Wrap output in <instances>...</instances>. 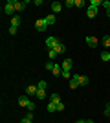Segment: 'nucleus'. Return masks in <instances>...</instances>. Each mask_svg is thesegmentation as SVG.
<instances>
[{
	"label": "nucleus",
	"mask_w": 110,
	"mask_h": 123,
	"mask_svg": "<svg viewBox=\"0 0 110 123\" xmlns=\"http://www.w3.org/2000/svg\"><path fill=\"white\" fill-rule=\"evenodd\" d=\"M13 11H15V0H7L4 4V13L6 15H13Z\"/></svg>",
	"instance_id": "f257e3e1"
},
{
	"label": "nucleus",
	"mask_w": 110,
	"mask_h": 123,
	"mask_svg": "<svg viewBox=\"0 0 110 123\" xmlns=\"http://www.w3.org/2000/svg\"><path fill=\"white\" fill-rule=\"evenodd\" d=\"M59 42H61V41H59L57 37H48V39H46V48H48V50H53Z\"/></svg>",
	"instance_id": "f03ea898"
},
{
	"label": "nucleus",
	"mask_w": 110,
	"mask_h": 123,
	"mask_svg": "<svg viewBox=\"0 0 110 123\" xmlns=\"http://www.w3.org/2000/svg\"><path fill=\"white\" fill-rule=\"evenodd\" d=\"M35 30H37V31H46V30H48L46 20H44V18H39V20L35 22Z\"/></svg>",
	"instance_id": "7ed1b4c3"
},
{
	"label": "nucleus",
	"mask_w": 110,
	"mask_h": 123,
	"mask_svg": "<svg viewBox=\"0 0 110 123\" xmlns=\"http://www.w3.org/2000/svg\"><path fill=\"white\" fill-rule=\"evenodd\" d=\"M68 85H70V88H72V90H75L77 86H81V85H79V75H77V74H75V75H73L72 79H70V83H68Z\"/></svg>",
	"instance_id": "20e7f679"
},
{
	"label": "nucleus",
	"mask_w": 110,
	"mask_h": 123,
	"mask_svg": "<svg viewBox=\"0 0 110 123\" xmlns=\"http://www.w3.org/2000/svg\"><path fill=\"white\" fill-rule=\"evenodd\" d=\"M37 92H39V86H37V85H29V86L26 88V96H37Z\"/></svg>",
	"instance_id": "39448f33"
},
{
	"label": "nucleus",
	"mask_w": 110,
	"mask_h": 123,
	"mask_svg": "<svg viewBox=\"0 0 110 123\" xmlns=\"http://www.w3.org/2000/svg\"><path fill=\"white\" fill-rule=\"evenodd\" d=\"M52 74H53V75H61V74H63V64H57V62H55V64H53Z\"/></svg>",
	"instance_id": "423d86ee"
},
{
	"label": "nucleus",
	"mask_w": 110,
	"mask_h": 123,
	"mask_svg": "<svg viewBox=\"0 0 110 123\" xmlns=\"http://www.w3.org/2000/svg\"><path fill=\"white\" fill-rule=\"evenodd\" d=\"M86 15H88L90 18H94V17L97 15V7H94V6H88V9H86Z\"/></svg>",
	"instance_id": "0eeeda50"
},
{
	"label": "nucleus",
	"mask_w": 110,
	"mask_h": 123,
	"mask_svg": "<svg viewBox=\"0 0 110 123\" xmlns=\"http://www.w3.org/2000/svg\"><path fill=\"white\" fill-rule=\"evenodd\" d=\"M18 105H20V107H28V105H29V98H28V96H20V98H18Z\"/></svg>",
	"instance_id": "6e6552de"
},
{
	"label": "nucleus",
	"mask_w": 110,
	"mask_h": 123,
	"mask_svg": "<svg viewBox=\"0 0 110 123\" xmlns=\"http://www.w3.org/2000/svg\"><path fill=\"white\" fill-rule=\"evenodd\" d=\"M11 26H13V28H18V26H20V17H18V15L11 17Z\"/></svg>",
	"instance_id": "1a4fd4ad"
},
{
	"label": "nucleus",
	"mask_w": 110,
	"mask_h": 123,
	"mask_svg": "<svg viewBox=\"0 0 110 123\" xmlns=\"http://www.w3.org/2000/svg\"><path fill=\"white\" fill-rule=\"evenodd\" d=\"M86 44H88L90 48H95L97 46V39H95V37H86Z\"/></svg>",
	"instance_id": "9d476101"
},
{
	"label": "nucleus",
	"mask_w": 110,
	"mask_h": 123,
	"mask_svg": "<svg viewBox=\"0 0 110 123\" xmlns=\"http://www.w3.org/2000/svg\"><path fill=\"white\" fill-rule=\"evenodd\" d=\"M53 50L57 51V55H61V53H64V51H66V46H64L63 42H59V44H57L55 48H53Z\"/></svg>",
	"instance_id": "9b49d317"
},
{
	"label": "nucleus",
	"mask_w": 110,
	"mask_h": 123,
	"mask_svg": "<svg viewBox=\"0 0 110 123\" xmlns=\"http://www.w3.org/2000/svg\"><path fill=\"white\" fill-rule=\"evenodd\" d=\"M72 66H73V61H72V59H64V61H63V70H70Z\"/></svg>",
	"instance_id": "f8f14e48"
},
{
	"label": "nucleus",
	"mask_w": 110,
	"mask_h": 123,
	"mask_svg": "<svg viewBox=\"0 0 110 123\" xmlns=\"http://www.w3.org/2000/svg\"><path fill=\"white\" fill-rule=\"evenodd\" d=\"M61 9H63V4H61V2H53L52 4V11L53 13H59Z\"/></svg>",
	"instance_id": "ddd939ff"
},
{
	"label": "nucleus",
	"mask_w": 110,
	"mask_h": 123,
	"mask_svg": "<svg viewBox=\"0 0 110 123\" xmlns=\"http://www.w3.org/2000/svg\"><path fill=\"white\" fill-rule=\"evenodd\" d=\"M50 101L59 105V103H61V96H59V94H52V96H50Z\"/></svg>",
	"instance_id": "4468645a"
},
{
	"label": "nucleus",
	"mask_w": 110,
	"mask_h": 123,
	"mask_svg": "<svg viewBox=\"0 0 110 123\" xmlns=\"http://www.w3.org/2000/svg\"><path fill=\"white\" fill-rule=\"evenodd\" d=\"M103 46H105V50L110 51V37H108V35L103 37Z\"/></svg>",
	"instance_id": "2eb2a0df"
},
{
	"label": "nucleus",
	"mask_w": 110,
	"mask_h": 123,
	"mask_svg": "<svg viewBox=\"0 0 110 123\" xmlns=\"http://www.w3.org/2000/svg\"><path fill=\"white\" fill-rule=\"evenodd\" d=\"M44 20H46V24H48V26H52V24H55V20H57V18H55V15H48Z\"/></svg>",
	"instance_id": "dca6fc26"
},
{
	"label": "nucleus",
	"mask_w": 110,
	"mask_h": 123,
	"mask_svg": "<svg viewBox=\"0 0 110 123\" xmlns=\"http://www.w3.org/2000/svg\"><path fill=\"white\" fill-rule=\"evenodd\" d=\"M79 85H81V86H86V85H88V77L86 75H79Z\"/></svg>",
	"instance_id": "f3484780"
},
{
	"label": "nucleus",
	"mask_w": 110,
	"mask_h": 123,
	"mask_svg": "<svg viewBox=\"0 0 110 123\" xmlns=\"http://www.w3.org/2000/svg\"><path fill=\"white\" fill-rule=\"evenodd\" d=\"M26 7V2H15V11H22Z\"/></svg>",
	"instance_id": "a211bd4d"
},
{
	"label": "nucleus",
	"mask_w": 110,
	"mask_h": 123,
	"mask_svg": "<svg viewBox=\"0 0 110 123\" xmlns=\"http://www.w3.org/2000/svg\"><path fill=\"white\" fill-rule=\"evenodd\" d=\"M46 90H42V88H39V92H37V98L39 99H46Z\"/></svg>",
	"instance_id": "6ab92c4d"
},
{
	"label": "nucleus",
	"mask_w": 110,
	"mask_h": 123,
	"mask_svg": "<svg viewBox=\"0 0 110 123\" xmlns=\"http://www.w3.org/2000/svg\"><path fill=\"white\" fill-rule=\"evenodd\" d=\"M101 61H105V62L110 61V51H103L101 53Z\"/></svg>",
	"instance_id": "aec40b11"
},
{
	"label": "nucleus",
	"mask_w": 110,
	"mask_h": 123,
	"mask_svg": "<svg viewBox=\"0 0 110 123\" xmlns=\"http://www.w3.org/2000/svg\"><path fill=\"white\" fill-rule=\"evenodd\" d=\"M55 110H57V105H55V103H48V112H55Z\"/></svg>",
	"instance_id": "412c9836"
},
{
	"label": "nucleus",
	"mask_w": 110,
	"mask_h": 123,
	"mask_svg": "<svg viewBox=\"0 0 110 123\" xmlns=\"http://www.w3.org/2000/svg\"><path fill=\"white\" fill-rule=\"evenodd\" d=\"M61 75H63L64 79H72V77H73L72 74H70V70H63V74H61Z\"/></svg>",
	"instance_id": "4be33fe9"
},
{
	"label": "nucleus",
	"mask_w": 110,
	"mask_h": 123,
	"mask_svg": "<svg viewBox=\"0 0 110 123\" xmlns=\"http://www.w3.org/2000/svg\"><path fill=\"white\" fill-rule=\"evenodd\" d=\"M48 57H50V59L53 61V59L57 57V51H55V50H48Z\"/></svg>",
	"instance_id": "5701e85b"
},
{
	"label": "nucleus",
	"mask_w": 110,
	"mask_h": 123,
	"mask_svg": "<svg viewBox=\"0 0 110 123\" xmlns=\"http://www.w3.org/2000/svg\"><path fill=\"white\" fill-rule=\"evenodd\" d=\"M64 6H66V7H75V0H66Z\"/></svg>",
	"instance_id": "b1692460"
},
{
	"label": "nucleus",
	"mask_w": 110,
	"mask_h": 123,
	"mask_svg": "<svg viewBox=\"0 0 110 123\" xmlns=\"http://www.w3.org/2000/svg\"><path fill=\"white\" fill-rule=\"evenodd\" d=\"M90 6L97 7V6H103V2H101V0H92V2H90Z\"/></svg>",
	"instance_id": "393cba45"
},
{
	"label": "nucleus",
	"mask_w": 110,
	"mask_h": 123,
	"mask_svg": "<svg viewBox=\"0 0 110 123\" xmlns=\"http://www.w3.org/2000/svg\"><path fill=\"white\" fill-rule=\"evenodd\" d=\"M53 64H55L53 61H50V62L46 64V70H48V72H52V70H53Z\"/></svg>",
	"instance_id": "a878e982"
},
{
	"label": "nucleus",
	"mask_w": 110,
	"mask_h": 123,
	"mask_svg": "<svg viewBox=\"0 0 110 123\" xmlns=\"http://www.w3.org/2000/svg\"><path fill=\"white\" fill-rule=\"evenodd\" d=\"M26 108H29V112H33V110H35V103H33V101H29V105H28Z\"/></svg>",
	"instance_id": "bb28decb"
},
{
	"label": "nucleus",
	"mask_w": 110,
	"mask_h": 123,
	"mask_svg": "<svg viewBox=\"0 0 110 123\" xmlns=\"http://www.w3.org/2000/svg\"><path fill=\"white\" fill-rule=\"evenodd\" d=\"M37 86H39V88H42V90H46V81H41L39 85H37Z\"/></svg>",
	"instance_id": "cd10ccee"
},
{
	"label": "nucleus",
	"mask_w": 110,
	"mask_h": 123,
	"mask_svg": "<svg viewBox=\"0 0 110 123\" xmlns=\"http://www.w3.org/2000/svg\"><path fill=\"white\" fill-rule=\"evenodd\" d=\"M75 6H77V7H83V6H84V0H75Z\"/></svg>",
	"instance_id": "c85d7f7f"
},
{
	"label": "nucleus",
	"mask_w": 110,
	"mask_h": 123,
	"mask_svg": "<svg viewBox=\"0 0 110 123\" xmlns=\"http://www.w3.org/2000/svg\"><path fill=\"white\" fill-rule=\"evenodd\" d=\"M57 110H61V112H63V110H64V103H63V101H61V103H59V105H57Z\"/></svg>",
	"instance_id": "c756f323"
},
{
	"label": "nucleus",
	"mask_w": 110,
	"mask_h": 123,
	"mask_svg": "<svg viewBox=\"0 0 110 123\" xmlns=\"http://www.w3.org/2000/svg\"><path fill=\"white\" fill-rule=\"evenodd\" d=\"M103 6H105V9H110V0H105V2H103Z\"/></svg>",
	"instance_id": "7c9ffc66"
},
{
	"label": "nucleus",
	"mask_w": 110,
	"mask_h": 123,
	"mask_svg": "<svg viewBox=\"0 0 110 123\" xmlns=\"http://www.w3.org/2000/svg\"><path fill=\"white\" fill-rule=\"evenodd\" d=\"M9 33H11V35H15V33H17V28H13V26H9Z\"/></svg>",
	"instance_id": "2f4dec72"
},
{
	"label": "nucleus",
	"mask_w": 110,
	"mask_h": 123,
	"mask_svg": "<svg viewBox=\"0 0 110 123\" xmlns=\"http://www.w3.org/2000/svg\"><path fill=\"white\" fill-rule=\"evenodd\" d=\"M31 121H33V119H29V118H22L20 123H31Z\"/></svg>",
	"instance_id": "473e14b6"
},
{
	"label": "nucleus",
	"mask_w": 110,
	"mask_h": 123,
	"mask_svg": "<svg viewBox=\"0 0 110 123\" xmlns=\"http://www.w3.org/2000/svg\"><path fill=\"white\" fill-rule=\"evenodd\" d=\"M105 114H106V116H110V103L106 105V110H105Z\"/></svg>",
	"instance_id": "72a5a7b5"
},
{
	"label": "nucleus",
	"mask_w": 110,
	"mask_h": 123,
	"mask_svg": "<svg viewBox=\"0 0 110 123\" xmlns=\"http://www.w3.org/2000/svg\"><path fill=\"white\" fill-rule=\"evenodd\" d=\"M75 123H86V119H77Z\"/></svg>",
	"instance_id": "f704fd0d"
},
{
	"label": "nucleus",
	"mask_w": 110,
	"mask_h": 123,
	"mask_svg": "<svg viewBox=\"0 0 110 123\" xmlns=\"http://www.w3.org/2000/svg\"><path fill=\"white\" fill-rule=\"evenodd\" d=\"M106 17H108V18H110V9H106Z\"/></svg>",
	"instance_id": "c9c22d12"
},
{
	"label": "nucleus",
	"mask_w": 110,
	"mask_h": 123,
	"mask_svg": "<svg viewBox=\"0 0 110 123\" xmlns=\"http://www.w3.org/2000/svg\"><path fill=\"white\" fill-rule=\"evenodd\" d=\"M86 123H94V121H92V119H86Z\"/></svg>",
	"instance_id": "e433bc0d"
},
{
	"label": "nucleus",
	"mask_w": 110,
	"mask_h": 123,
	"mask_svg": "<svg viewBox=\"0 0 110 123\" xmlns=\"http://www.w3.org/2000/svg\"><path fill=\"white\" fill-rule=\"evenodd\" d=\"M108 37H110V33H108Z\"/></svg>",
	"instance_id": "4c0bfd02"
}]
</instances>
